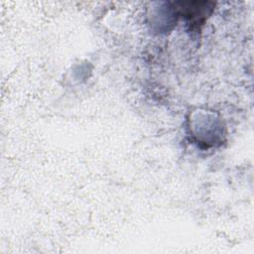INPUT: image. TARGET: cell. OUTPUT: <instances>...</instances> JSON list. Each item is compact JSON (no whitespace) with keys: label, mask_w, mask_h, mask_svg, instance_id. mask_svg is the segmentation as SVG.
<instances>
[{"label":"cell","mask_w":254,"mask_h":254,"mask_svg":"<svg viewBox=\"0 0 254 254\" xmlns=\"http://www.w3.org/2000/svg\"><path fill=\"white\" fill-rule=\"evenodd\" d=\"M179 11L193 25L201 24L212 10L211 2H179Z\"/></svg>","instance_id":"cell-1"}]
</instances>
